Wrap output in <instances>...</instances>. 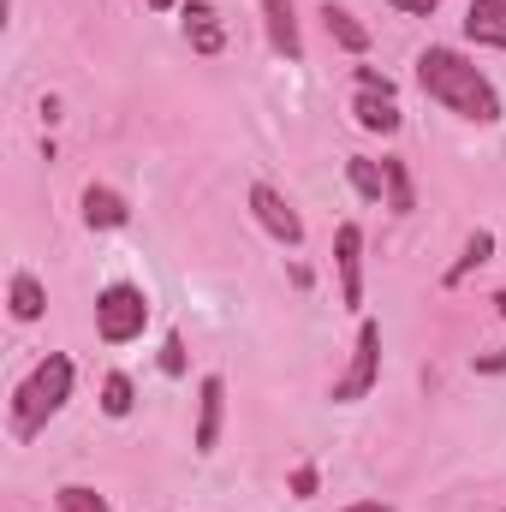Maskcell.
<instances>
[{"label": "cell", "instance_id": "cell-1", "mask_svg": "<svg viewBox=\"0 0 506 512\" xmlns=\"http://www.w3.org/2000/svg\"><path fill=\"white\" fill-rule=\"evenodd\" d=\"M417 84H423L441 108H453L459 120H477V126H495V120H501L495 84H489L465 54H453V48H423V54H417Z\"/></svg>", "mask_w": 506, "mask_h": 512}, {"label": "cell", "instance_id": "cell-2", "mask_svg": "<svg viewBox=\"0 0 506 512\" xmlns=\"http://www.w3.org/2000/svg\"><path fill=\"white\" fill-rule=\"evenodd\" d=\"M66 399H72V358L48 352V358L18 382V393H12V435H18V441H36V435L48 429V417H54Z\"/></svg>", "mask_w": 506, "mask_h": 512}, {"label": "cell", "instance_id": "cell-3", "mask_svg": "<svg viewBox=\"0 0 506 512\" xmlns=\"http://www.w3.org/2000/svg\"><path fill=\"white\" fill-rule=\"evenodd\" d=\"M143 322H149V298L137 292V286H108L102 298H96V334L108 340V346H126L143 334Z\"/></svg>", "mask_w": 506, "mask_h": 512}, {"label": "cell", "instance_id": "cell-4", "mask_svg": "<svg viewBox=\"0 0 506 512\" xmlns=\"http://www.w3.org/2000/svg\"><path fill=\"white\" fill-rule=\"evenodd\" d=\"M358 126L364 131H399V102H393V84L381 78L376 66H358V102H352Z\"/></svg>", "mask_w": 506, "mask_h": 512}, {"label": "cell", "instance_id": "cell-5", "mask_svg": "<svg viewBox=\"0 0 506 512\" xmlns=\"http://www.w3.org/2000/svg\"><path fill=\"white\" fill-rule=\"evenodd\" d=\"M376 370H381V328L364 322V328H358V346H352V370L334 382V399H340V405L364 399V393L376 387Z\"/></svg>", "mask_w": 506, "mask_h": 512}, {"label": "cell", "instance_id": "cell-6", "mask_svg": "<svg viewBox=\"0 0 506 512\" xmlns=\"http://www.w3.org/2000/svg\"><path fill=\"white\" fill-rule=\"evenodd\" d=\"M251 209L280 245H304V221H298V209H292L274 185H251Z\"/></svg>", "mask_w": 506, "mask_h": 512}, {"label": "cell", "instance_id": "cell-7", "mask_svg": "<svg viewBox=\"0 0 506 512\" xmlns=\"http://www.w3.org/2000/svg\"><path fill=\"white\" fill-rule=\"evenodd\" d=\"M334 262H340V298L358 310V304H364V233H358V227H340Z\"/></svg>", "mask_w": 506, "mask_h": 512}, {"label": "cell", "instance_id": "cell-8", "mask_svg": "<svg viewBox=\"0 0 506 512\" xmlns=\"http://www.w3.org/2000/svg\"><path fill=\"white\" fill-rule=\"evenodd\" d=\"M203 399H197V453H215V441H221V399H227V382L221 376H203V387H197Z\"/></svg>", "mask_w": 506, "mask_h": 512}, {"label": "cell", "instance_id": "cell-9", "mask_svg": "<svg viewBox=\"0 0 506 512\" xmlns=\"http://www.w3.org/2000/svg\"><path fill=\"white\" fill-rule=\"evenodd\" d=\"M262 18H268V42H274V54L304 60V36H298V18H292V0H262Z\"/></svg>", "mask_w": 506, "mask_h": 512}, {"label": "cell", "instance_id": "cell-10", "mask_svg": "<svg viewBox=\"0 0 506 512\" xmlns=\"http://www.w3.org/2000/svg\"><path fill=\"white\" fill-rule=\"evenodd\" d=\"M465 36L483 48H506V0H471L465 12Z\"/></svg>", "mask_w": 506, "mask_h": 512}, {"label": "cell", "instance_id": "cell-11", "mask_svg": "<svg viewBox=\"0 0 506 512\" xmlns=\"http://www.w3.org/2000/svg\"><path fill=\"white\" fill-rule=\"evenodd\" d=\"M185 36H191V48H197V54H221V48H227V30H221L215 6H203V0H191V6H185Z\"/></svg>", "mask_w": 506, "mask_h": 512}, {"label": "cell", "instance_id": "cell-12", "mask_svg": "<svg viewBox=\"0 0 506 512\" xmlns=\"http://www.w3.org/2000/svg\"><path fill=\"white\" fill-rule=\"evenodd\" d=\"M126 197H120V191H108V185H90V191H84V221H90V227H126Z\"/></svg>", "mask_w": 506, "mask_h": 512}, {"label": "cell", "instance_id": "cell-13", "mask_svg": "<svg viewBox=\"0 0 506 512\" xmlns=\"http://www.w3.org/2000/svg\"><path fill=\"white\" fill-rule=\"evenodd\" d=\"M322 18H328V36H334L340 48H352V54H364V48H370V30H364L346 6H322Z\"/></svg>", "mask_w": 506, "mask_h": 512}, {"label": "cell", "instance_id": "cell-14", "mask_svg": "<svg viewBox=\"0 0 506 512\" xmlns=\"http://www.w3.org/2000/svg\"><path fill=\"white\" fill-rule=\"evenodd\" d=\"M42 304H48V298H42V280H36V274H12V316H18V322H36Z\"/></svg>", "mask_w": 506, "mask_h": 512}, {"label": "cell", "instance_id": "cell-15", "mask_svg": "<svg viewBox=\"0 0 506 512\" xmlns=\"http://www.w3.org/2000/svg\"><path fill=\"white\" fill-rule=\"evenodd\" d=\"M381 173H387V209H393V215H405V209H417V197H411V173H405V161H381Z\"/></svg>", "mask_w": 506, "mask_h": 512}, {"label": "cell", "instance_id": "cell-16", "mask_svg": "<svg viewBox=\"0 0 506 512\" xmlns=\"http://www.w3.org/2000/svg\"><path fill=\"white\" fill-rule=\"evenodd\" d=\"M346 179H352V191H358V197H381V191H387V173H381L376 161H364V155H352V161H346Z\"/></svg>", "mask_w": 506, "mask_h": 512}, {"label": "cell", "instance_id": "cell-17", "mask_svg": "<svg viewBox=\"0 0 506 512\" xmlns=\"http://www.w3.org/2000/svg\"><path fill=\"white\" fill-rule=\"evenodd\" d=\"M60 512H114L96 489H84V483H72V489H60Z\"/></svg>", "mask_w": 506, "mask_h": 512}, {"label": "cell", "instance_id": "cell-18", "mask_svg": "<svg viewBox=\"0 0 506 512\" xmlns=\"http://www.w3.org/2000/svg\"><path fill=\"white\" fill-rule=\"evenodd\" d=\"M489 251H495V239H489V233H471V245H465V256L453 262V274H447V280H465L477 262H489Z\"/></svg>", "mask_w": 506, "mask_h": 512}, {"label": "cell", "instance_id": "cell-19", "mask_svg": "<svg viewBox=\"0 0 506 512\" xmlns=\"http://www.w3.org/2000/svg\"><path fill=\"white\" fill-rule=\"evenodd\" d=\"M102 411H108V417H126L131 411V382L126 376H108V382H102Z\"/></svg>", "mask_w": 506, "mask_h": 512}, {"label": "cell", "instance_id": "cell-20", "mask_svg": "<svg viewBox=\"0 0 506 512\" xmlns=\"http://www.w3.org/2000/svg\"><path fill=\"white\" fill-rule=\"evenodd\" d=\"M161 370H167V376H185V340H179V334L161 346Z\"/></svg>", "mask_w": 506, "mask_h": 512}, {"label": "cell", "instance_id": "cell-21", "mask_svg": "<svg viewBox=\"0 0 506 512\" xmlns=\"http://www.w3.org/2000/svg\"><path fill=\"white\" fill-rule=\"evenodd\" d=\"M292 489H298V495H316V471H310V465H304V471H298V477H292Z\"/></svg>", "mask_w": 506, "mask_h": 512}, {"label": "cell", "instance_id": "cell-22", "mask_svg": "<svg viewBox=\"0 0 506 512\" xmlns=\"http://www.w3.org/2000/svg\"><path fill=\"white\" fill-rule=\"evenodd\" d=\"M393 6H399V12H435L441 0H393Z\"/></svg>", "mask_w": 506, "mask_h": 512}, {"label": "cell", "instance_id": "cell-23", "mask_svg": "<svg viewBox=\"0 0 506 512\" xmlns=\"http://www.w3.org/2000/svg\"><path fill=\"white\" fill-rule=\"evenodd\" d=\"M346 512H393V507H381V501H358V507H346Z\"/></svg>", "mask_w": 506, "mask_h": 512}, {"label": "cell", "instance_id": "cell-24", "mask_svg": "<svg viewBox=\"0 0 506 512\" xmlns=\"http://www.w3.org/2000/svg\"><path fill=\"white\" fill-rule=\"evenodd\" d=\"M149 6H155V12H167V6H173V0H149Z\"/></svg>", "mask_w": 506, "mask_h": 512}, {"label": "cell", "instance_id": "cell-25", "mask_svg": "<svg viewBox=\"0 0 506 512\" xmlns=\"http://www.w3.org/2000/svg\"><path fill=\"white\" fill-rule=\"evenodd\" d=\"M495 304H501V316H506V292H501V298H495Z\"/></svg>", "mask_w": 506, "mask_h": 512}]
</instances>
